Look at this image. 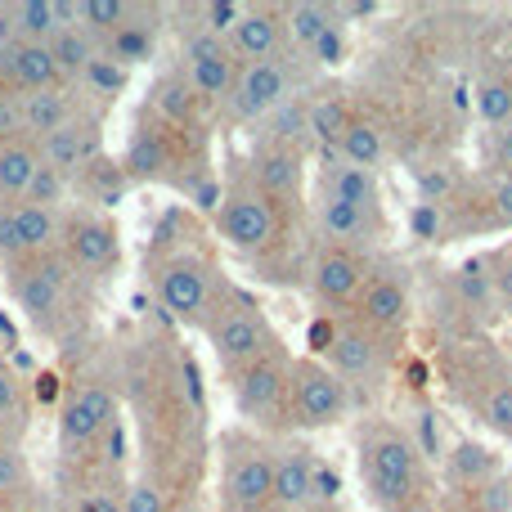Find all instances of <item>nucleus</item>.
<instances>
[{
    "label": "nucleus",
    "instance_id": "nucleus-34",
    "mask_svg": "<svg viewBox=\"0 0 512 512\" xmlns=\"http://www.w3.org/2000/svg\"><path fill=\"white\" fill-rule=\"evenodd\" d=\"M351 99L346 95H310V140L324 153H337L346 126H351Z\"/></svg>",
    "mask_w": 512,
    "mask_h": 512
},
{
    "label": "nucleus",
    "instance_id": "nucleus-28",
    "mask_svg": "<svg viewBox=\"0 0 512 512\" xmlns=\"http://www.w3.org/2000/svg\"><path fill=\"white\" fill-rule=\"evenodd\" d=\"M472 108H477V122L486 131H499V126L512 122V68L508 63H495L477 77L472 86Z\"/></svg>",
    "mask_w": 512,
    "mask_h": 512
},
{
    "label": "nucleus",
    "instance_id": "nucleus-5",
    "mask_svg": "<svg viewBox=\"0 0 512 512\" xmlns=\"http://www.w3.org/2000/svg\"><path fill=\"white\" fill-rule=\"evenodd\" d=\"M207 346H212L216 364L225 369V378L239 369H248L252 360H261V355H270L274 346H279V333H274V324L265 319V310L256 306V301L239 297V292H225L221 306L212 310V319H207Z\"/></svg>",
    "mask_w": 512,
    "mask_h": 512
},
{
    "label": "nucleus",
    "instance_id": "nucleus-20",
    "mask_svg": "<svg viewBox=\"0 0 512 512\" xmlns=\"http://www.w3.org/2000/svg\"><path fill=\"white\" fill-rule=\"evenodd\" d=\"M436 472H441L445 490L459 495V490H477V486H486V481L504 477L508 463H504V454H499L495 445L477 441V436H459V441H450V450L441 454Z\"/></svg>",
    "mask_w": 512,
    "mask_h": 512
},
{
    "label": "nucleus",
    "instance_id": "nucleus-37",
    "mask_svg": "<svg viewBox=\"0 0 512 512\" xmlns=\"http://www.w3.org/2000/svg\"><path fill=\"white\" fill-rule=\"evenodd\" d=\"M104 50H108V59L113 63H144L153 54V32H149V23H126L122 32H113L104 41Z\"/></svg>",
    "mask_w": 512,
    "mask_h": 512
},
{
    "label": "nucleus",
    "instance_id": "nucleus-44",
    "mask_svg": "<svg viewBox=\"0 0 512 512\" xmlns=\"http://www.w3.org/2000/svg\"><path fill=\"white\" fill-rule=\"evenodd\" d=\"M310 63H319V68H337V63L346 59V23H337L333 32H324L315 41V50L306 54Z\"/></svg>",
    "mask_w": 512,
    "mask_h": 512
},
{
    "label": "nucleus",
    "instance_id": "nucleus-45",
    "mask_svg": "<svg viewBox=\"0 0 512 512\" xmlns=\"http://www.w3.org/2000/svg\"><path fill=\"white\" fill-rule=\"evenodd\" d=\"M86 81L99 90V95H117V90H122V81H126V68H122V63H113L108 54H99V59L86 68Z\"/></svg>",
    "mask_w": 512,
    "mask_h": 512
},
{
    "label": "nucleus",
    "instance_id": "nucleus-35",
    "mask_svg": "<svg viewBox=\"0 0 512 512\" xmlns=\"http://www.w3.org/2000/svg\"><path fill=\"white\" fill-rule=\"evenodd\" d=\"M50 50H54V63H59L63 81H68V77H86V68L99 59L95 36H86L81 27H63V32L50 41Z\"/></svg>",
    "mask_w": 512,
    "mask_h": 512
},
{
    "label": "nucleus",
    "instance_id": "nucleus-38",
    "mask_svg": "<svg viewBox=\"0 0 512 512\" xmlns=\"http://www.w3.org/2000/svg\"><path fill=\"white\" fill-rule=\"evenodd\" d=\"M63 194H68V176H59L54 167H45V162H41V171L32 176V189H27L23 203L45 207V212H54V207L63 203Z\"/></svg>",
    "mask_w": 512,
    "mask_h": 512
},
{
    "label": "nucleus",
    "instance_id": "nucleus-1",
    "mask_svg": "<svg viewBox=\"0 0 512 512\" xmlns=\"http://www.w3.org/2000/svg\"><path fill=\"white\" fill-rule=\"evenodd\" d=\"M360 454V486L378 512H396L418 495H436V468L418 450L414 432L391 418H369L355 436Z\"/></svg>",
    "mask_w": 512,
    "mask_h": 512
},
{
    "label": "nucleus",
    "instance_id": "nucleus-15",
    "mask_svg": "<svg viewBox=\"0 0 512 512\" xmlns=\"http://www.w3.org/2000/svg\"><path fill=\"white\" fill-rule=\"evenodd\" d=\"M319 477H324V468L306 441H279L274 445V512L315 508Z\"/></svg>",
    "mask_w": 512,
    "mask_h": 512
},
{
    "label": "nucleus",
    "instance_id": "nucleus-18",
    "mask_svg": "<svg viewBox=\"0 0 512 512\" xmlns=\"http://www.w3.org/2000/svg\"><path fill=\"white\" fill-rule=\"evenodd\" d=\"M117 423V400L108 387H77L59 409V436L72 450H86V445H99L104 432Z\"/></svg>",
    "mask_w": 512,
    "mask_h": 512
},
{
    "label": "nucleus",
    "instance_id": "nucleus-23",
    "mask_svg": "<svg viewBox=\"0 0 512 512\" xmlns=\"http://www.w3.org/2000/svg\"><path fill=\"white\" fill-rule=\"evenodd\" d=\"M63 261L72 265V274H99L117 261V225L108 216H77L63 230Z\"/></svg>",
    "mask_w": 512,
    "mask_h": 512
},
{
    "label": "nucleus",
    "instance_id": "nucleus-39",
    "mask_svg": "<svg viewBox=\"0 0 512 512\" xmlns=\"http://www.w3.org/2000/svg\"><path fill=\"white\" fill-rule=\"evenodd\" d=\"M481 189H486V207L495 230H512V176H481Z\"/></svg>",
    "mask_w": 512,
    "mask_h": 512
},
{
    "label": "nucleus",
    "instance_id": "nucleus-3",
    "mask_svg": "<svg viewBox=\"0 0 512 512\" xmlns=\"http://www.w3.org/2000/svg\"><path fill=\"white\" fill-rule=\"evenodd\" d=\"M216 239L239 256H265L288 239V207L265 198L248 176L221 194V207L212 212Z\"/></svg>",
    "mask_w": 512,
    "mask_h": 512
},
{
    "label": "nucleus",
    "instance_id": "nucleus-25",
    "mask_svg": "<svg viewBox=\"0 0 512 512\" xmlns=\"http://www.w3.org/2000/svg\"><path fill=\"white\" fill-rule=\"evenodd\" d=\"M18 104H23V131L27 140H45V135L63 131L68 122H77V99H72L68 86H54V90H27V95H18Z\"/></svg>",
    "mask_w": 512,
    "mask_h": 512
},
{
    "label": "nucleus",
    "instance_id": "nucleus-7",
    "mask_svg": "<svg viewBox=\"0 0 512 512\" xmlns=\"http://www.w3.org/2000/svg\"><path fill=\"white\" fill-rule=\"evenodd\" d=\"M351 414V387L328 369L315 355L292 360V382H288V427L297 432H324L337 427Z\"/></svg>",
    "mask_w": 512,
    "mask_h": 512
},
{
    "label": "nucleus",
    "instance_id": "nucleus-50",
    "mask_svg": "<svg viewBox=\"0 0 512 512\" xmlns=\"http://www.w3.org/2000/svg\"><path fill=\"white\" fill-rule=\"evenodd\" d=\"M396 512H445V499L441 495H418V499H409V504L396 508Z\"/></svg>",
    "mask_w": 512,
    "mask_h": 512
},
{
    "label": "nucleus",
    "instance_id": "nucleus-30",
    "mask_svg": "<svg viewBox=\"0 0 512 512\" xmlns=\"http://www.w3.org/2000/svg\"><path fill=\"white\" fill-rule=\"evenodd\" d=\"M283 23H288V50L310 54L319 36L342 23V9L319 5V0H301V5H283Z\"/></svg>",
    "mask_w": 512,
    "mask_h": 512
},
{
    "label": "nucleus",
    "instance_id": "nucleus-12",
    "mask_svg": "<svg viewBox=\"0 0 512 512\" xmlns=\"http://www.w3.org/2000/svg\"><path fill=\"white\" fill-rule=\"evenodd\" d=\"M9 288L18 297V310H23L32 324L50 328L59 319L63 301H68V288H72V265L63 256H32V261H14L9 265Z\"/></svg>",
    "mask_w": 512,
    "mask_h": 512
},
{
    "label": "nucleus",
    "instance_id": "nucleus-4",
    "mask_svg": "<svg viewBox=\"0 0 512 512\" xmlns=\"http://www.w3.org/2000/svg\"><path fill=\"white\" fill-rule=\"evenodd\" d=\"M221 512H274V441L256 432H225Z\"/></svg>",
    "mask_w": 512,
    "mask_h": 512
},
{
    "label": "nucleus",
    "instance_id": "nucleus-40",
    "mask_svg": "<svg viewBox=\"0 0 512 512\" xmlns=\"http://www.w3.org/2000/svg\"><path fill=\"white\" fill-rule=\"evenodd\" d=\"M122 512H171V499H167V490L153 486V481H135L122 495Z\"/></svg>",
    "mask_w": 512,
    "mask_h": 512
},
{
    "label": "nucleus",
    "instance_id": "nucleus-41",
    "mask_svg": "<svg viewBox=\"0 0 512 512\" xmlns=\"http://www.w3.org/2000/svg\"><path fill=\"white\" fill-rule=\"evenodd\" d=\"M486 171L490 176H512V122L490 131L486 140Z\"/></svg>",
    "mask_w": 512,
    "mask_h": 512
},
{
    "label": "nucleus",
    "instance_id": "nucleus-26",
    "mask_svg": "<svg viewBox=\"0 0 512 512\" xmlns=\"http://www.w3.org/2000/svg\"><path fill=\"white\" fill-rule=\"evenodd\" d=\"M319 198H337V203H355V207H382L378 171H364L342 158H328L324 171H319Z\"/></svg>",
    "mask_w": 512,
    "mask_h": 512
},
{
    "label": "nucleus",
    "instance_id": "nucleus-48",
    "mask_svg": "<svg viewBox=\"0 0 512 512\" xmlns=\"http://www.w3.org/2000/svg\"><path fill=\"white\" fill-rule=\"evenodd\" d=\"M18 400H23V382L9 364H0V414H14Z\"/></svg>",
    "mask_w": 512,
    "mask_h": 512
},
{
    "label": "nucleus",
    "instance_id": "nucleus-9",
    "mask_svg": "<svg viewBox=\"0 0 512 512\" xmlns=\"http://www.w3.org/2000/svg\"><path fill=\"white\" fill-rule=\"evenodd\" d=\"M292 95H297V59L279 54V59L265 63H243L239 81H234L230 99L221 108L230 113V122H265Z\"/></svg>",
    "mask_w": 512,
    "mask_h": 512
},
{
    "label": "nucleus",
    "instance_id": "nucleus-2",
    "mask_svg": "<svg viewBox=\"0 0 512 512\" xmlns=\"http://www.w3.org/2000/svg\"><path fill=\"white\" fill-rule=\"evenodd\" d=\"M441 378L450 396L486 427L490 436L512 445V360L486 342L454 337L441 351Z\"/></svg>",
    "mask_w": 512,
    "mask_h": 512
},
{
    "label": "nucleus",
    "instance_id": "nucleus-10",
    "mask_svg": "<svg viewBox=\"0 0 512 512\" xmlns=\"http://www.w3.org/2000/svg\"><path fill=\"white\" fill-rule=\"evenodd\" d=\"M369 274H373V256L369 252L328 248L324 243V248L310 256V270H306L310 297H315L333 319H342V315H351L355 310V301H360Z\"/></svg>",
    "mask_w": 512,
    "mask_h": 512
},
{
    "label": "nucleus",
    "instance_id": "nucleus-11",
    "mask_svg": "<svg viewBox=\"0 0 512 512\" xmlns=\"http://www.w3.org/2000/svg\"><path fill=\"white\" fill-rule=\"evenodd\" d=\"M239 68L243 63L234 59L230 41L216 32H207V27H194V32L185 36V50H180V77L189 81V90H194L203 104H225L234 90V81H239Z\"/></svg>",
    "mask_w": 512,
    "mask_h": 512
},
{
    "label": "nucleus",
    "instance_id": "nucleus-17",
    "mask_svg": "<svg viewBox=\"0 0 512 512\" xmlns=\"http://www.w3.org/2000/svg\"><path fill=\"white\" fill-rule=\"evenodd\" d=\"M315 225L328 248L369 252L373 243L387 239V212L382 207H355V203H337V198H319Z\"/></svg>",
    "mask_w": 512,
    "mask_h": 512
},
{
    "label": "nucleus",
    "instance_id": "nucleus-33",
    "mask_svg": "<svg viewBox=\"0 0 512 512\" xmlns=\"http://www.w3.org/2000/svg\"><path fill=\"white\" fill-rule=\"evenodd\" d=\"M36 171H41V153L32 140L5 144L0 149V203H23Z\"/></svg>",
    "mask_w": 512,
    "mask_h": 512
},
{
    "label": "nucleus",
    "instance_id": "nucleus-22",
    "mask_svg": "<svg viewBox=\"0 0 512 512\" xmlns=\"http://www.w3.org/2000/svg\"><path fill=\"white\" fill-rule=\"evenodd\" d=\"M180 167L176 158V126L167 122H144L131 135L122 158V176L126 180H171V171Z\"/></svg>",
    "mask_w": 512,
    "mask_h": 512
},
{
    "label": "nucleus",
    "instance_id": "nucleus-13",
    "mask_svg": "<svg viewBox=\"0 0 512 512\" xmlns=\"http://www.w3.org/2000/svg\"><path fill=\"white\" fill-rule=\"evenodd\" d=\"M351 319L364 324L369 333L387 337V342H400L409 319H414V297H409L405 274L391 270V265H373V274H369V283H364L360 301H355Z\"/></svg>",
    "mask_w": 512,
    "mask_h": 512
},
{
    "label": "nucleus",
    "instance_id": "nucleus-6",
    "mask_svg": "<svg viewBox=\"0 0 512 512\" xmlns=\"http://www.w3.org/2000/svg\"><path fill=\"white\" fill-rule=\"evenodd\" d=\"M153 283H158L162 310H167L171 319H180V324H189V328H207L212 310L221 306V297L230 292L225 279H221V270H216L203 252L167 256V261L158 265V274H153Z\"/></svg>",
    "mask_w": 512,
    "mask_h": 512
},
{
    "label": "nucleus",
    "instance_id": "nucleus-49",
    "mask_svg": "<svg viewBox=\"0 0 512 512\" xmlns=\"http://www.w3.org/2000/svg\"><path fill=\"white\" fill-rule=\"evenodd\" d=\"M104 441H108V454H104V459H108V468H117V463H122V454H126V432H122V423H113V427H108V432H104Z\"/></svg>",
    "mask_w": 512,
    "mask_h": 512
},
{
    "label": "nucleus",
    "instance_id": "nucleus-43",
    "mask_svg": "<svg viewBox=\"0 0 512 512\" xmlns=\"http://www.w3.org/2000/svg\"><path fill=\"white\" fill-rule=\"evenodd\" d=\"M198 18H203L198 27H207V32H216V36H230L234 23L243 18V5H234V0H212V5L198 9Z\"/></svg>",
    "mask_w": 512,
    "mask_h": 512
},
{
    "label": "nucleus",
    "instance_id": "nucleus-27",
    "mask_svg": "<svg viewBox=\"0 0 512 512\" xmlns=\"http://www.w3.org/2000/svg\"><path fill=\"white\" fill-rule=\"evenodd\" d=\"M5 23V41H32V45H50L63 32L59 23V5L54 0H18V5H0Z\"/></svg>",
    "mask_w": 512,
    "mask_h": 512
},
{
    "label": "nucleus",
    "instance_id": "nucleus-29",
    "mask_svg": "<svg viewBox=\"0 0 512 512\" xmlns=\"http://www.w3.org/2000/svg\"><path fill=\"white\" fill-rule=\"evenodd\" d=\"M261 140L306 153L310 144H315V140H310V95H301V90H297L292 99H283V104L261 122Z\"/></svg>",
    "mask_w": 512,
    "mask_h": 512
},
{
    "label": "nucleus",
    "instance_id": "nucleus-36",
    "mask_svg": "<svg viewBox=\"0 0 512 512\" xmlns=\"http://www.w3.org/2000/svg\"><path fill=\"white\" fill-rule=\"evenodd\" d=\"M131 14L135 9L122 5V0H77V27L86 36H99V41L122 32V27L131 23Z\"/></svg>",
    "mask_w": 512,
    "mask_h": 512
},
{
    "label": "nucleus",
    "instance_id": "nucleus-31",
    "mask_svg": "<svg viewBox=\"0 0 512 512\" xmlns=\"http://www.w3.org/2000/svg\"><path fill=\"white\" fill-rule=\"evenodd\" d=\"M328 158H342V162H351V167L378 171L382 158H387V131H382L378 122H369V117H351L337 153H328Z\"/></svg>",
    "mask_w": 512,
    "mask_h": 512
},
{
    "label": "nucleus",
    "instance_id": "nucleus-8",
    "mask_svg": "<svg viewBox=\"0 0 512 512\" xmlns=\"http://www.w3.org/2000/svg\"><path fill=\"white\" fill-rule=\"evenodd\" d=\"M288 382H292V355L283 351V342L270 355L252 360L248 369L230 373L234 405L256 427H288Z\"/></svg>",
    "mask_w": 512,
    "mask_h": 512
},
{
    "label": "nucleus",
    "instance_id": "nucleus-21",
    "mask_svg": "<svg viewBox=\"0 0 512 512\" xmlns=\"http://www.w3.org/2000/svg\"><path fill=\"white\" fill-rule=\"evenodd\" d=\"M54 86H68V81H63L50 45L0 41V90L27 95V90H54Z\"/></svg>",
    "mask_w": 512,
    "mask_h": 512
},
{
    "label": "nucleus",
    "instance_id": "nucleus-47",
    "mask_svg": "<svg viewBox=\"0 0 512 512\" xmlns=\"http://www.w3.org/2000/svg\"><path fill=\"white\" fill-rule=\"evenodd\" d=\"M72 512H122V495H113V490H104V486L81 490V495L72 499Z\"/></svg>",
    "mask_w": 512,
    "mask_h": 512
},
{
    "label": "nucleus",
    "instance_id": "nucleus-14",
    "mask_svg": "<svg viewBox=\"0 0 512 512\" xmlns=\"http://www.w3.org/2000/svg\"><path fill=\"white\" fill-rule=\"evenodd\" d=\"M391 346L396 342H387V337L369 333L364 324H355L351 315H342L333 324L328 346H324V364L346 382V387H355V382L382 378V369H387V360H391Z\"/></svg>",
    "mask_w": 512,
    "mask_h": 512
},
{
    "label": "nucleus",
    "instance_id": "nucleus-19",
    "mask_svg": "<svg viewBox=\"0 0 512 512\" xmlns=\"http://www.w3.org/2000/svg\"><path fill=\"white\" fill-rule=\"evenodd\" d=\"M239 63H265L288 54V23L279 5H243V18L225 36Z\"/></svg>",
    "mask_w": 512,
    "mask_h": 512
},
{
    "label": "nucleus",
    "instance_id": "nucleus-32",
    "mask_svg": "<svg viewBox=\"0 0 512 512\" xmlns=\"http://www.w3.org/2000/svg\"><path fill=\"white\" fill-rule=\"evenodd\" d=\"M149 108H153V117L158 122H167V126H189L198 117V108H203V99L189 90V81L180 77V72H167V77H158L153 81V99H149Z\"/></svg>",
    "mask_w": 512,
    "mask_h": 512
},
{
    "label": "nucleus",
    "instance_id": "nucleus-24",
    "mask_svg": "<svg viewBox=\"0 0 512 512\" xmlns=\"http://www.w3.org/2000/svg\"><path fill=\"white\" fill-rule=\"evenodd\" d=\"M36 153H41L45 167H54L59 176H77V171H86V162L95 158V122H86V117H77V122H68L63 131L45 135V140H36Z\"/></svg>",
    "mask_w": 512,
    "mask_h": 512
},
{
    "label": "nucleus",
    "instance_id": "nucleus-42",
    "mask_svg": "<svg viewBox=\"0 0 512 512\" xmlns=\"http://www.w3.org/2000/svg\"><path fill=\"white\" fill-rule=\"evenodd\" d=\"M18 140H27L23 104H18L14 90H0V149H5V144H18Z\"/></svg>",
    "mask_w": 512,
    "mask_h": 512
},
{
    "label": "nucleus",
    "instance_id": "nucleus-46",
    "mask_svg": "<svg viewBox=\"0 0 512 512\" xmlns=\"http://www.w3.org/2000/svg\"><path fill=\"white\" fill-rule=\"evenodd\" d=\"M27 481V463H23V450L18 445H0V499L14 495L18 486Z\"/></svg>",
    "mask_w": 512,
    "mask_h": 512
},
{
    "label": "nucleus",
    "instance_id": "nucleus-16",
    "mask_svg": "<svg viewBox=\"0 0 512 512\" xmlns=\"http://www.w3.org/2000/svg\"><path fill=\"white\" fill-rule=\"evenodd\" d=\"M243 176H248L265 198H274L279 207H288V212H292V207L306 198V153L256 140V149H252L248 171H243Z\"/></svg>",
    "mask_w": 512,
    "mask_h": 512
}]
</instances>
